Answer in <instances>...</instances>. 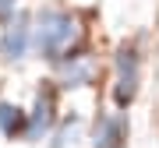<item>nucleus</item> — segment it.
I'll return each instance as SVG.
<instances>
[{
	"instance_id": "1",
	"label": "nucleus",
	"mask_w": 159,
	"mask_h": 148,
	"mask_svg": "<svg viewBox=\"0 0 159 148\" xmlns=\"http://www.w3.org/2000/svg\"><path fill=\"white\" fill-rule=\"evenodd\" d=\"M32 50L50 63H64L71 57L89 53L81 46V25L64 7H39L32 18Z\"/></svg>"
},
{
	"instance_id": "2",
	"label": "nucleus",
	"mask_w": 159,
	"mask_h": 148,
	"mask_svg": "<svg viewBox=\"0 0 159 148\" xmlns=\"http://www.w3.org/2000/svg\"><path fill=\"white\" fill-rule=\"evenodd\" d=\"M138 81H142V60H138L134 46H120L117 50V85H113V102L120 109L134 102Z\"/></svg>"
},
{
	"instance_id": "3",
	"label": "nucleus",
	"mask_w": 159,
	"mask_h": 148,
	"mask_svg": "<svg viewBox=\"0 0 159 148\" xmlns=\"http://www.w3.org/2000/svg\"><path fill=\"white\" fill-rule=\"evenodd\" d=\"M39 85H46V88H39V95H35L29 127H25V141H43L57 127V88H50L53 81H39Z\"/></svg>"
},
{
	"instance_id": "4",
	"label": "nucleus",
	"mask_w": 159,
	"mask_h": 148,
	"mask_svg": "<svg viewBox=\"0 0 159 148\" xmlns=\"http://www.w3.org/2000/svg\"><path fill=\"white\" fill-rule=\"evenodd\" d=\"M57 74H60V81H57L60 88H71V92L74 88H89L99 78V60L92 53H81V57H71V60L57 63Z\"/></svg>"
},
{
	"instance_id": "5",
	"label": "nucleus",
	"mask_w": 159,
	"mask_h": 148,
	"mask_svg": "<svg viewBox=\"0 0 159 148\" xmlns=\"http://www.w3.org/2000/svg\"><path fill=\"white\" fill-rule=\"evenodd\" d=\"M29 50H32V25H29V18H11L7 21V28L4 35H0V57H4L7 63H21L25 57H29Z\"/></svg>"
},
{
	"instance_id": "6",
	"label": "nucleus",
	"mask_w": 159,
	"mask_h": 148,
	"mask_svg": "<svg viewBox=\"0 0 159 148\" xmlns=\"http://www.w3.org/2000/svg\"><path fill=\"white\" fill-rule=\"evenodd\" d=\"M127 141V116L124 113H99L92 127V148H124Z\"/></svg>"
},
{
	"instance_id": "7",
	"label": "nucleus",
	"mask_w": 159,
	"mask_h": 148,
	"mask_svg": "<svg viewBox=\"0 0 159 148\" xmlns=\"http://www.w3.org/2000/svg\"><path fill=\"white\" fill-rule=\"evenodd\" d=\"M81 134H85V124H81V116H67V120H60V124L50 131V137H53L50 148H78Z\"/></svg>"
},
{
	"instance_id": "8",
	"label": "nucleus",
	"mask_w": 159,
	"mask_h": 148,
	"mask_svg": "<svg viewBox=\"0 0 159 148\" xmlns=\"http://www.w3.org/2000/svg\"><path fill=\"white\" fill-rule=\"evenodd\" d=\"M29 127V113L14 102H0V134L4 137H25Z\"/></svg>"
},
{
	"instance_id": "9",
	"label": "nucleus",
	"mask_w": 159,
	"mask_h": 148,
	"mask_svg": "<svg viewBox=\"0 0 159 148\" xmlns=\"http://www.w3.org/2000/svg\"><path fill=\"white\" fill-rule=\"evenodd\" d=\"M18 14V0H0V25H7Z\"/></svg>"
}]
</instances>
